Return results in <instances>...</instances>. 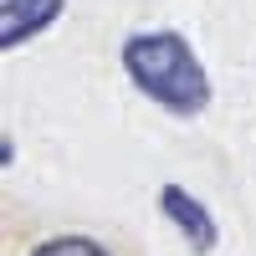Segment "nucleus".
<instances>
[{
  "mask_svg": "<svg viewBox=\"0 0 256 256\" xmlns=\"http://www.w3.org/2000/svg\"><path fill=\"white\" fill-rule=\"evenodd\" d=\"M123 67L159 108L195 118L210 102V77L180 31H138L123 41Z\"/></svg>",
  "mask_w": 256,
  "mask_h": 256,
  "instance_id": "nucleus-1",
  "label": "nucleus"
},
{
  "mask_svg": "<svg viewBox=\"0 0 256 256\" xmlns=\"http://www.w3.org/2000/svg\"><path fill=\"white\" fill-rule=\"evenodd\" d=\"M159 205H164V216L174 220V230L184 236V246H195V251H210V246H216L220 226H216V216H210V210L190 195V190L164 184V190H159Z\"/></svg>",
  "mask_w": 256,
  "mask_h": 256,
  "instance_id": "nucleus-2",
  "label": "nucleus"
},
{
  "mask_svg": "<svg viewBox=\"0 0 256 256\" xmlns=\"http://www.w3.org/2000/svg\"><path fill=\"white\" fill-rule=\"evenodd\" d=\"M62 6H67V0H6V6H0V46L6 52L26 46L36 31H46L62 16Z\"/></svg>",
  "mask_w": 256,
  "mask_h": 256,
  "instance_id": "nucleus-3",
  "label": "nucleus"
},
{
  "mask_svg": "<svg viewBox=\"0 0 256 256\" xmlns=\"http://www.w3.org/2000/svg\"><path fill=\"white\" fill-rule=\"evenodd\" d=\"M31 256H113L102 241H92V236H52V241H41Z\"/></svg>",
  "mask_w": 256,
  "mask_h": 256,
  "instance_id": "nucleus-4",
  "label": "nucleus"
}]
</instances>
